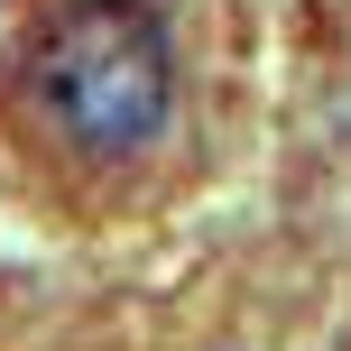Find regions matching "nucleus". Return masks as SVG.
Returning a JSON list of instances; mask_svg holds the SVG:
<instances>
[{"label": "nucleus", "instance_id": "1", "mask_svg": "<svg viewBox=\"0 0 351 351\" xmlns=\"http://www.w3.org/2000/svg\"><path fill=\"white\" fill-rule=\"evenodd\" d=\"M176 111V47L148 0H19L0 28V121L65 176H121Z\"/></svg>", "mask_w": 351, "mask_h": 351}]
</instances>
